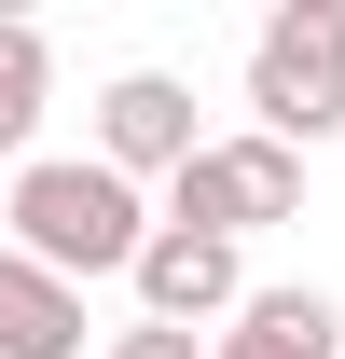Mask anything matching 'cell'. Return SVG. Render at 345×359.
<instances>
[{
	"label": "cell",
	"mask_w": 345,
	"mask_h": 359,
	"mask_svg": "<svg viewBox=\"0 0 345 359\" xmlns=\"http://www.w3.org/2000/svg\"><path fill=\"white\" fill-rule=\"evenodd\" d=\"M42 111H55V42L28 14H0V166H42V152H28Z\"/></svg>",
	"instance_id": "obj_8"
},
{
	"label": "cell",
	"mask_w": 345,
	"mask_h": 359,
	"mask_svg": "<svg viewBox=\"0 0 345 359\" xmlns=\"http://www.w3.org/2000/svg\"><path fill=\"white\" fill-rule=\"evenodd\" d=\"M166 222L180 235H235V249H249L262 222H304V152L290 138H208V152H194V166L166 180Z\"/></svg>",
	"instance_id": "obj_3"
},
{
	"label": "cell",
	"mask_w": 345,
	"mask_h": 359,
	"mask_svg": "<svg viewBox=\"0 0 345 359\" xmlns=\"http://www.w3.org/2000/svg\"><path fill=\"white\" fill-rule=\"evenodd\" d=\"M194 152H208V138H194V83H180V69H125V83H97V166L180 180Z\"/></svg>",
	"instance_id": "obj_4"
},
{
	"label": "cell",
	"mask_w": 345,
	"mask_h": 359,
	"mask_svg": "<svg viewBox=\"0 0 345 359\" xmlns=\"http://www.w3.org/2000/svg\"><path fill=\"white\" fill-rule=\"evenodd\" d=\"M0 249H28L42 276H69V290H97V276H138V249H152V208H138L125 166H97V152H42V166H14V208H0Z\"/></svg>",
	"instance_id": "obj_1"
},
{
	"label": "cell",
	"mask_w": 345,
	"mask_h": 359,
	"mask_svg": "<svg viewBox=\"0 0 345 359\" xmlns=\"http://www.w3.org/2000/svg\"><path fill=\"white\" fill-rule=\"evenodd\" d=\"M83 346H111V332L83 318V290L42 276L28 249H0V359H83Z\"/></svg>",
	"instance_id": "obj_6"
},
{
	"label": "cell",
	"mask_w": 345,
	"mask_h": 359,
	"mask_svg": "<svg viewBox=\"0 0 345 359\" xmlns=\"http://www.w3.org/2000/svg\"><path fill=\"white\" fill-rule=\"evenodd\" d=\"M138 318H166V332H235V318H249V263H235V235H152V249H138Z\"/></svg>",
	"instance_id": "obj_5"
},
{
	"label": "cell",
	"mask_w": 345,
	"mask_h": 359,
	"mask_svg": "<svg viewBox=\"0 0 345 359\" xmlns=\"http://www.w3.org/2000/svg\"><path fill=\"white\" fill-rule=\"evenodd\" d=\"M97 359H221V346H208V332H166V318H125Z\"/></svg>",
	"instance_id": "obj_9"
},
{
	"label": "cell",
	"mask_w": 345,
	"mask_h": 359,
	"mask_svg": "<svg viewBox=\"0 0 345 359\" xmlns=\"http://www.w3.org/2000/svg\"><path fill=\"white\" fill-rule=\"evenodd\" d=\"M249 125L290 152L345 138V0H276L249 28Z\"/></svg>",
	"instance_id": "obj_2"
},
{
	"label": "cell",
	"mask_w": 345,
	"mask_h": 359,
	"mask_svg": "<svg viewBox=\"0 0 345 359\" xmlns=\"http://www.w3.org/2000/svg\"><path fill=\"white\" fill-rule=\"evenodd\" d=\"M221 359H345V304L332 290H249V318L221 332Z\"/></svg>",
	"instance_id": "obj_7"
}]
</instances>
